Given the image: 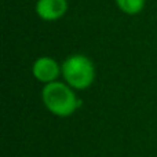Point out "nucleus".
<instances>
[{
    "label": "nucleus",
    "instance_id": "obj_1",
    "mask_svg": "<svg viewBox=\"0 0 157 157\" xmlns=\"http://www.w3.org/2000/svg\"><path fill=\"white\" fill-rule=\"evenodd\" d=\"M41 99L48 112L58 117L72 116L80 106L73 88L62 81H52L41 90Z\"/></svg>",
    "mask_w": 157,
    "mask_h": 157
},
{
    "label": "nucleus",
    "instance_id": "obj_2",
    "mask_svg": "<svg viewBox=\"0 0 157 157\" xmlns=\"http://www.w3.org/2000/svg\"><path fill=\"white\" fill-rule=\"evenodd\" d=\"M62 68V77L73 90H86L94 83L95 66L88 57L83 54H73L68 57Z\"/></svg>",
    "mask_w": 157,
    "mask_h": 157
},
{
    "label": "nucleus",
    "instance_id": "obj_3",
    "mask_svg": "<svg viewBox=\"0 0 157 157\" xmlns=\"http://www.w3.org/2000/svg\"><path fill=\"white\" fill-rule=\"evenodd\" d=\"M33 77L44 84L57 81L59 75H62V68L59 63L51 57H40L33 62L32 66Z\"/></svg>",
    "mask_w": 157,
    "mask_h": 157
},
{
    "label": "nucleus",
    "instance_id": "obj_4",
    "mask_svg": "<svg viewBox=\"0 0 157 157\" xmlns=\"http://www.w3.org/2000/svg\"><path fill=\"white\" fill-rule=\"evenodd\" d=\"M68 11V0H37L36 14L43 21H57Z\"/></svg>",
    "mask_w": 157,
    "mask_h": 157
},
{
    "label": "nucleus",
    "instance_id": "obj_5",
    "mask_svg": "<svg viewBox=\"0 0 157 157\" xmlns=\"http://www.w3.org/2000/svg\"><path fill=\"white\" fill-rule=\"evenodd\" d=\"M116 4L121 13L127 15H136L145 7V0H116Z\"/></svg>",
    "mask_w": 157,
    "mask_h": 157
}]
</instances>
